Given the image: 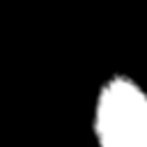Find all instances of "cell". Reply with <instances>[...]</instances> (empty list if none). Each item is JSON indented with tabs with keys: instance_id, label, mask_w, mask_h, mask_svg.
Masks as SVG:
<instances>
[{
	"instance_id": "6da1fadb",
	"label": "cell",
	"mask_w": 147,
	"mask_h": 147,
	"mask_svg": "<svg viewBox=\"0 0 147 147\" xmlns=\"http://www.w3.org/2000/svg\"><path fill=\"white\" fill-rule=\"evenodd\" d=\"M92 147H147V85L131 74L106 76L90 106Z\"/></svg>"
}]
</instances>
